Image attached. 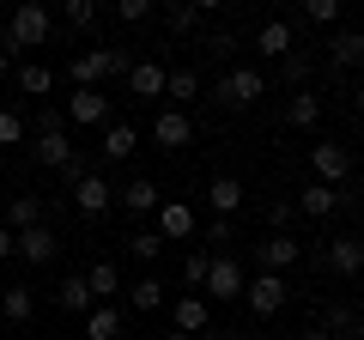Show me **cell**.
<instances>
[{
    "label": "cell",
    "mask_w": 364,
    "mask_h": 340,
    "mask_svg": "<svg viewBox=\"0 0 364 340\" xmlns=\"http://www.w3.org/2000/svg\"><path fill=\"white\" fill-rule=\"evenodd\" d=\"M55 37V13L49 6H37V0H25V6H13V18H6V37H0V49L18 55V49H43V43Z\"/></svg>",
    "instance_id": "1"
},
{
    "label": "cell",
    "mask_w": 364,
    "mask_h": 340,
    "mask_svg": "<svg viewBox=\"0 0 364 340\" xmlns=\"http://www.w3.org/2000/svg\"><path fill=\"white\" fill-rule=\"evenodd\" d=\"M128 67H134V55H128V49H109V43H97V49L73 55V67H67V79H73V85H104V79L128 73Z\"/></svg>",
    "instance_id": "2"
},
{
    "label": "cell",
    "mask_w": 364,
    "mask_h": 340,
    "mask_svg": "<svg viewBox=\"0 0 364 340\" xmlns=\"http://www.w3.org/2000/svg\"><path fill=\"white\" fill-rule=\"evenodd\" d=\"M243 298H249V310H255V322H267V316H279L291 304V286H286V274H255L243 286Z\"/></svg>",
    "instance_id": "3"
},
{
    "label": "cell",
    "mask_w": 364,
    "mask_h": 340,
    "mask_svg": "<svg viewBox=\"0 0 364 340\" xmlns=\"http://www.w3.org/2000/svg\"><path fill=\"white\" fill-rule=\"evenodd\" d=\"M298 262H304V243L291 231H273V237L255 243V274H286V267H298Z\"/></svg>",
    "instance_id": "4"
},
{
    "label": "cell",
    "mask_w": 364,
    "mask_h": 340,
    "mask_svg": "<svg viewBox=\"0 0 364 340\" xmlns=\"http://www.w3.org/2000/svg\"><path fill=\"white\" fill-rule=\"evenodd\" d=\"M213 97H219L225 110H249L255 97H267V79H261L255 67H237V73H225L219 85H213Z\"/></svg>",
    "instance_id": "5"
},
{
    "label": "cell",
    "mask_w": 364,
    "mask_h": 340,
    "mask_svg": "<svg viewBox=\"0 0 364 340\" xmlns=\"http://www.w3.org/2000/svg\"><path fill=\"white\" fill-rule=\"evenodd\" d=\"M310 170H316V183L346 188V183H352V152H346L340 140H322V146H310Z\"/></svg>",
    "instance_id": "6"
},
{
    "label": "cell",
    "mask_w": 364,
    "mask_h": 340,
    "mask_svg": "<svg viewBox=\"0 0 364 340\" xmlns=\"http://www.w3.org/2000/svg\"><path fill=\"white\" fill-rule=\"evenodd\" d=\"M316 262H322L328 274H340V280H358L364 274V243H358V237H328Z\"/></svg>",
    "instance_id": "7"
},
{
    "label": "cell",
    "mask_w": 364,
    "mask_h": 340,
    "mask_svg": "<svg viewBox=\"0 0 364 340\" xmlns=\"http://www.w3.org/2000/svg\"><path fill=\"white\" fill-rule=\"evenodd\" d=\"M13 249L25 255L31 267H49L55 255H61V231H55V225H31V231H18V237H13Z\"/></svg>",
    "instance_id": "8"
},
{
    "label": "cell",
    "mask_w": 364,
    "mask_h": 340,
    "mask_svg": "<svg viewBox=\"0 0 364 340\" xmlns=\"http://www.w3.org/2000/svg\"><path fill=\"white\" fill-rule=\"evenodd\" d=\"M73 207L85 213V219H104V213L116 207V188H109V176H104V170L79 176V188H73Z\"/></svg>",
    "instance_id": "9"
},
{
    "label": "cell",
    "mask_w": 364,
    "mask_h": 340,
    "mask_svg": "<svg viewBox=\"0 0 364 340\" xmlns=\"http://www.w3.org/2000/svg\"><path fill=\"white\" fill-rule=\"evenodd\" d=\"M188 140H195L188 110H158V122H152V146H158V152H182Z\"/></svg>",
    "instance_id": "10"
},
{
    "label": "cell",
    "mask_w": 364,
    "mask_h": 340,
    "mask_svg": "<svg viewBox=\"0 0 364 340\" xmlns=\"http://www.w3.org/2000/svg\"><path fill=\"white\" fill-rule=\"evenodd\" d=\"M346 207H352V195H346V188H328V183H310V188L298 195V213H304V219H334V213H346Z\"/></svg>",
    "instance_id": "11"
},
{
    "label": "cell",
    "mask_w": 364,
    "mask_h": 340,
    "mask_svg": "<svg viewBox=\"0 0 364 340\" xmlns=\"http://www.w3.org/2000/svg\"><path fill=\"white\" fill-rule=\"evenodd\" d=\"M322 49H328V67H334V73H352V67H364V25L334 31Z\"/></svg>",
    "instance_id": "12"
},
{
    "label": "cell",
    "mask_w": 364,
    "mask_h": 340,
    "mask_svg": "<svg viewBox=\"0 0 364 340\" xmlns=\"http://www.w3.org/2000/svg\"><path fill=\"white\" fill-rule=\"evenodd\" d=\"M67 116L85 122V128H109V97L97 92V85H73V97H67Z\"/></svg>",
    "instance_id": "13"
},
{
    "label": "cell",
    "mask_w": 364,
    "mask_h": 340,
    "mask_svg": "<svg viewBox=\"0 0 364 340\" xmlns=\"http://www.w3.org/2000/svg\"><path fill=\"white\" fill-rule=\"evenodd\" d=\"M243 286H249V274L231 255H213L207 262V298H243Z\"/></svg>",
    "instance_id": "14"
},
{
    "label": "cell",
    "mask_w": 364,
    "mask_h": 340,
    "mask_svg": "<svg viewBox=\"0 0 364 340\" xmlns=\"http://www.w3.org/2000/svg\"><path fill=\"white\" fill-rule=\"evenodd\" d=\"M291 49H298V31H291V18H267V25L255 31V55H273V61H286Z\"/></svg>",
    "instance_id": "15"
},
{
    "label": "cell",
    "mask_w": 364,
    "mask_h": 340,
    "mask_svg": "<svg viewBox=\"0 0 364 340\" xmlns=\"http://www.w3.org/2000/svg\"><path fill=\"white\" fill-rule=\"evenodd\" d=\"M164 79H170V67L146 55V61L128 67V92H134V97H152V104H158V97H164Z\"/></svg>",
    "instance_id": "16"
},
{
    "label": "cell",
    "mask_w": 364,
    "mask_h": 340,
    "mask_svg": "<svg viewBox=\"0 0 364 340\" xmlns=\"http://www.w3.org/2000/svg\"><path fill=\"white\" fill-rule=\"evenodd\" d=\"M0 225H6V231H31V225H49V207H43L37 195H13L6 201V213H0Z\"/></svg>",
    "instance_id": "17"
},
{
    "label": "cell",
    "mask_w": 364,
    "mask_h": 340,
    "mask_svg": "<svg viewBox=\"0 0 364 340\" xmlns=\"http://www.w3.org/2000/svg\"><path fill=\"white\" fill-rule=\"evenodd\" d=\"M158 237H164V243L195 237V207H188V201H164V207H158Z\"/></svg>",
    "instance_id": "18"
},
{
    "label": "cell",
    "mask_w": 364,
    "mask_h": 340,
    "mask_svg": "<svg viewBox=\"0 0 364 340\" xmlns=\"http://www.w3.org/2000/svg\"><path fill=\"white\" fill-rule=\"evenodd\" d=\"M31 158H37L43 170H61L67 158H73V140H67V128H61V134H31Z\"/></svg>",
    "instance_id": "19"
},
{
    "label": "cell",
    "mask_w": 364,
    "mask_h": 340,
    "mask_svg": "<svg viewBox=\"0 0 364 340\" xmlns=\"http://www.w3.org/2000/svg\"><path fill=\"white\" fill-rule=\"evenodd\" d=\"M243 201H249V188L237 183V176H213V183H207V207L219 213V219H231V213L243 207Z\"/></svg>",
    "instance_id": "20"
},
{
    "label": "cell",
    "mask_w": 364,
    "mask_h": 340,
    "mask_svg": "<svg viewBox=\"0 0 364 340\" xmlns=\"http://www.w3.org/2000/svg\"><path fill=\"white\" fill-rule=\"evenodd\" d=\"M116 201H122L128 213H140V219H146V213H158V207H164V195H158V183H152V176H134L128 188H116Z\"/></svg>",
    "instance_id": "21"
},
{
    "label": "cell",
    "mask_w": 364,
    "mask_h": 340,
    "mask_svg": "<svg viewBox=\"0 0 364 340\" xmlns=\"http://www.w3.org/2000/svg\"><path fill=\"white\" fill-rule=\"evenodd\" d=\"M213 6H219V0H176V6H164V25L176 31V37H188V31H195Z\"/></svg>",
    "instance_id": "22"
},
{
    "label": "cell",
    "mask_w": 364,
    "mask_h": 340,
    "mask_svg": "<svg viewBox=\"0 0 364 340\" xmlns=\"http://www.w3.org/2000/svg\"><path fill=\"white\" fill-rule=\"evenodd\" d=\"M85 286H91V298H97V304H116L122 267H116V262H91V267H85Z\"/></svg>",
    "instance_id": "23"
},
{
    "label": "cell",
    "mask_w": 364,
    "mask_h": 340,
    "mask_svg": "<svg viewBox=\"0 0 364 340\" xmlns=\"http://www.w3.org/2000/svg\"><path fill=\"white\" fill-rule=\"evenodd\" d=\"M85 340H122V310L116 304H91L85 310Z\"/></svg>",
    "instance_id": "24"
},
{
    "label": "cell",
    "mask_w": 364,
    "mask_h": 340,
    "mask_svg": "<svg viewBox=\"0 0 364 340\" xmlns=\"http://www.w3.org/2000/svg\"><path fill=\"white\" fill-rule=\"evenodd\" d=\"M176 334H207V298L200 292H188V298H176Z\"/></svg>",
    "instance_id": "25"
},
{
    "label": "cell",
    "mask_w": 364,
    "mask_h": 340,
    "mask_svg": "<svg viewBox=\"0 0 364 340\" xmlns=\"http://www.w3.org/2000/svg\"><path fill=\"white\" fill-rule=\"evenodd\" d=\"M134 146H140V134H134L128 122H109V128H104V164H122V158H134Z\"/></svg>",
    "instance_id": "26"
},
{
    "label": "cell",
    "mask_w": 364,
    "mask_h": 340,
    "mask_svg": "<svg viewBox=\"0 0 364 340\" xmlns=\"http://www.w3.org/2000/svg\"><path fill=\"white\" fill-rule=\"evenodd\" d=\"M55 304H61V310H73V316H85V310H91L97 298H91L85 274H67V280H61V292H55Z\"/></svg>",
    "instance_id": "27"
},
{
    "label": "cell",
    "mask_w": 364,
    "mask_h": 340,
    "mask_svg": "<svg viewBox=\"0 0 364 340\" xmlns=\"http://www.w3.org/2000/svg\"><path fill=\"white\" fill-rule=\"evenodd\" d=\"M0 316H6V322H31V316H37V292H31V286L0 292Z\"/></svg>",
    "instance_id": "28"
},
{
    "label": "cell",
    "mask_w": 364,
    "mask_h": 340,
    "mask_svg": "<svg viewBox=\"0 0 364 340\" xmlns=\"http://www.w3.org/2000/svg\"><path fill=\"white\" fill-rule=\"evenodd\" d=\"M310 73H316V55H310V49H291L286 61H279V79H286L291 92H304V85H310Z\"/></svg>",
    "instance_id": "29"
},
{
    "label": "cell",
    "mask_w": 364,
    "mask_h": 340,
    "mask_svg": "<svg viewBox=\"0 0 364 340\" xmlns=\"http://www.w3.org/2000/svg\"><path fill=\"white\" fill-rule=\"evenodd\" d=\"M128 292V310H158L164 304V286H158V274H140L134 286H122Z\"/></svg>",
    "instance_id": "30"
},
{
    "label": "cell",
    "mask_w": 364,
    "mask_h": 340,
    "mask_svg": "<svg viewBox=\"0 0 364 340\" xmlns=\"http://www.w3.org/2000/svg\"><path fill=\"white\" fill-rule=\"evenodd\" d=\"M18 92H25V97H49L55 92V73L43 61H25V67H18Z\"/></svg>",
    "instance_id": "31"
},
{
    "label": "cell",
    "mask_w": 364,
    "mask_h": 340,
    "mask_svg": "<svg viewBox=\"0 0 364 340\" xmlns=\"http://www.w3.org/2000/svg\"><path fill=\"white\" fill-rule=\"evenodd\" d=\"M286 122H291V128H316V122H322V97L298 92V97L286 104Z\"/></svg>",
    "instance_id": "32"
},
{
    "label": "cell",
    "mask_w": 364,
    "mask_h": 340,
    "mask_svg": "<svg viewBox=\"0 0 364 340\" xmlns=\"http://www.w3.org/2000/svg\"><path fill=\"white\" fill-rule=\"evenodd\" d=\"M164 97H176V104H188V97H200V73H195V67H176V73L164 79Z\"/></svg>",
    "instance_id": "33"
},
{
    "label": "cell",
    "mask_w": 364,
    "mask_h": 340,
    "mask_svg": "<svg viewBox=\"0 0 364 340\" xmlns=\"http://www.w3.org/2000/svg\"><path fill=\"white\" fill-rule=\"evenodd\" d=\"M128 255H134L140 267H152L158 255H164V237H158V231H134V237H128Z\"/></svg>",
    "instance_id": "34"
},
{
    "label": "cell",
    "mask_w": 364,
    "mask_h": 340,
    "mask_svg": "<svg viewBox=\"0 0 364 340\" xmlns=\"http://www.w3.org/2000/svg\"><path fill=\"white\" fill-rule=\"evenodd\" d=\"M31 140V122L18 110H0V146H25Z\"/></svg>",
    "instance_id": "35"
},
{
    "label": "cell",
    "mask_w": 364,
    "mask_h": 340,
    "mask_svg": "<svg viewBox=\"0 0 364 340\" xmlns=\"http://www.w3.org/2000/svg\"><path fill=\"white\" fill-rule=\"evenodd\" d=\"M61 25L67 31H91V25H97V6H91V0H67V6H61Z\"/></svg>",
    "instance_id": "36"
},
{
    "label": "cell",
    "mask_w": 364,
    "mask_h": 340,
    "mask_svg": "<svg viewBox=\"0 0 364 340\" xmlns=\"http://www.w3.org/2000/svg\"><path fill=\"white\" fill-rule=\"evenodd\" d=\"M352 322H358V316H352V304H328L316 328H322V334H352Z\"/></svg>",
    "instance_id": "37"
},
{
    "label": "cell",
    "mask_w": 364,
    "mask_h": 340,
    "mask_svg": "<svg viewBox=\"0 0 364 340\" xmlns=\"http://www.w3.org/2000/svg\"><path fill=\"white\" fill-rule=\"evenodd\" d=\"M200 55H207V61H225V55H237V37L231 31H207V37H200Z\"/></svg>",
    "instance_id": "38"
},
{
    "label": "cell",
    "mask_w": 364,
    "mask_h": 340,
    "mask_svg": "<svg viewBox=\"0 0 364 340\" xmlns=\"http://www.w3.org/2000/svg\"><path fill=\"white\" fill-rule=\"evenodd\" d=\"M207 249H188V255H182V280H188V286H207Z\"/></svg>",
    "instance_id": "39"
},
{
    "label": "cell",
    "mask_w": 364,
    "mask_h": 340,
    "mask_svg": "<svg viewBox=\"0 0 364 340\" xmlns=\"http://www.w3.org/2000/svg\"><path fill=\"white\" fill-rule=\"evenodd\" d=\"M304 18L310 25H340V6L334 0H304Z\"/></svg>",
    "instance_id": "40"
},
{
    "label": "cell",
    "mask_w": 364,
    "mask_h": 340,
    "mask_svg": "<svg viewBox=\"0 0 364 340\" xmlns=\"http://www.w3.org/2000/svg\"><path fill=\"white\" fill-rule=\"evenodd\" d=\"M116 18H122V25H140V18H152V0H122Z\"/></svg>",
    "instance_id": "41"
},
{
    "label": "cell",
    "mask_w": 364,
    "mask_h": 340,
    "mask_svg": "<svg viewBox=\"0 0 364 340\" xmlns=\"http://www.w3.org/2000/svg\"><path fill=\"white\" fill-rule=\"evenodd\" d=\"M291 219H298V201H273V207H267V225H273V231H286Z\"/></svg>",
    "instance_id": "42"
},
{
    "label": "cell",
    "mask_w": 364,
    "mask_h": 340,
    "mask_svg": "<svg viewBox=\"0 0 364 340\" xmlns=\"http://www.w3.org/2000/svg\"><path fill=\"white\" fill-rule=\"evenodd\" d=\"M31 134H61V110L43 104V110H37V122H31Z\"/></svg>",
    "instance_id": "43"
},
{
    "label": "cell",
    "mask_w": 364,
    "mask_h": 340,
    "mask_svg": "<svg viewBox=\"0 0 364 340\" xmlns=\"http://www.w3.org/2000/svg\"><path fill=\"white\" fill-rule=\"evenodd\" d=\"M231 237H237V225H231V219H219V213H213V219H207V243H231Z\"/></svg>",
    "instance_id": "44"
},
{
    "label": "cell",
    "mask_w": 364,
    "mask_h": 340,
    "mask_svg": "<svg viewBox=\"0 0 364 340\" xmlns=\"http://www.w3.org/2000/svg\"><path fill=\"white\" fill-rule=\"evenodd\" d=\"M18 249H13V231H6V225H0V262H13Z\"/></svg>",
    "instance_id": "45"
},
{
    "label": "cell",
    "mask_w": 364,
    "mask_h": 340,
    "mask_svg": "<svg viewBox=\"0 0 364 340\" xmlns=\"http://www.w3.org/2000/svg\"><path fill=\"white\" fill-rule=\"evenodd\" d=\"M6 73H13V55H6V49H0V79H6Z\"/></svg>",
    "instance_id": "46"
},
{
    "label": "cell",
    "mask_w": 364,
    "mask_h": 340,
    "mask_svg": "<svg viewBox=\"0 0 364 340\" xmlns=\"http://www.w3.org/2000/svg\"><path fill=\"white\" fill-rule=\"evenodd\" d=\"M352 110H358V116H364V85H358V92H352Z\"/></svg>",
    "instance_id": "47"
},
{
    "label": "cell",
    "mask_w": 364,
    "mask_h": 340,
    "mask_svg": "<svg viewBox=\"0 0 364 340\" xmlns=\"http://www.w3.org/2000/svg\"><path fill=\"white\" fill-rule=\"evenodd\" d=\"M352 340H364V316H358V322H352Z\"/></svg>",
    "instance_id": "48"
},
{
    "label": "cell",
    "mask_w": 364,
    "mask_h": 340,
    "mask_svg": "<svg viewBox=\"0 0 364 340\" xmlns=\"http://www.w3.org/2000/svg\"><path fill=\"white\" fill-rule=\"evenodd\" d=\"M195 340H225V334H219V328H207V334H195Z\"/></svg>",
    "instance_id": "49"
},
{
    "label": "cell",
    "mask_w": 364,
    "mask_h": 340,
    "mask_svg": "<svg viewBox=\"0 0 364 340\" xmlns=\"http://www.w3.org/2000/svg\"><path fill=\"white\" fill-rule=\"evenodd\" d=\"M164 340H195V334H176V328H170V334H164Z\"/></svg>",
    "instance_id": "50"
},
{
    "label": "cell",
    "mask_w": 364,
    "mask_h": 340,
    "mask_svg": "<svg viewBox=\"0 0 364 340\" xmlns=\"http://www.w3.org/2000/svg\"><path fill=\"white\" fill-rule=\"evenodd\" d=\"M322 340H352V334H322Z\"/></svg>",
    "instance_id": "51"
}]
</instances>
